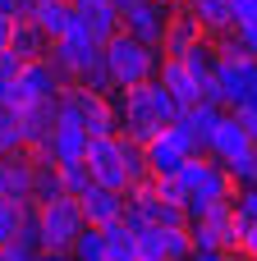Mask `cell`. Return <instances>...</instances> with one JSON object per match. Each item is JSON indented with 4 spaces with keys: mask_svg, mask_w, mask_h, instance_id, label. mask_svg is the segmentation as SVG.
<instances>
[{
    "mask_svg": "<svg viewBox=\"0 0 257 261\" xmlns=\"http://www.w3.org/2000/svg\"><path fill=\"white\" fill-rule=\"evenodd\" d=\"M124 220H129L133 229H147V225H189V206H179V202H166V197L156 193V184L147 179V184L129 188Z\"/></svg>",
    "mask_w": 257,
    "mask_h": 261,
    "instance_id": "8",
    "label": "cell"
},
{
    "mask_svg": "<svg viewBox=\"0 0 257 261\" xmlns=\"http://www.w3.org/2000/svg\"><path fill=\"white\" fill-rule=\"evenodd\" d=\"M235 115H239V124L248 128V138H253V142H257V106H239Z\"/></svg>",
    "mask_w": 257,
    "mask_h": 261,
    "instance_id": "38",
    "label": "cell"
},
{
    "mask_svg": "<svg viewBox=\"0 0 257 261\" xmlns=\"http://www.w3.org/2000/svg\"><path fill=\"white\" fill-rule=\"evenodd\" d=\"M101 50H106V69H110V78H115V92L138 87V83H152V78L161 73V50L147 46V41H138V37H129V32L110 37Z\"/></svg>",
    "mask_w": 257,
    "mask_h": 261,
    "instance_id": "2",
    "label": "cell"
},
{
    "mask_svg": "<svg viewBox=\"0 0 257 261\" xmlns=\"http://www.w3.org/2000/svg\"><path fill=\"white\" fill-rule=\"evenodd\" d=\"M143 261H152V257H143Z\"/></svg>",
    "mask_w": 257,
    "mask_h": 261,
    "instance_id": "45",
    "label": "cell"
},
{
    "mask_svg": "<svg viewBox=\"0 0 257 261\" xmlns=\"http://www.w3.org/2000/svg\"><path fill=\"white\" fill-rule=\"evenodd\" d=\"M179 119L189 124V133L198 138V151L207 156V147H212V138H216V124L225 119V110H221V106H212V101H198V106L179 110Z\"/></svg>",
    "mask_w": 257,
    "mask_h": 261,
    "instance_id": "22",
    "label": "cell"
},
{
    "mask_svg": "<svg viewBox=\"0 0 257 261\" xmlns=\"http://www.w3.org/2000/svg\"><path fill=\"white\" fill-rule=\"evenodd\" d=\"M37 220H41V252H69L78 243V234L87 229V216H83L78 197L41 202L37 206Z\"/></svg>",
    "mask_w": 257,
    "mask_h": 261,
    "instance_id": "6",
    "label": "cell"
},
{
    "mask_svg": "<svg viewBox=\"0 0 257 261\" xmlns=\"http://www.w3.org/2000/svg\"><path fill=\"white\" fill-rule=\"evenodd\" d=\"M14 151H28V142H23V115L14 106H0V156H14Z\"/></svg>",
    "mask_w": 257,
    "mask_h": 261,
    "instance_id": "26",
    "label": "cell"
},
{
    "mask_svg": "<svg viewBox=\"0 0 257 261\" xmlns=\"http://www.w3.org/2000/svg\"><path fill=\"white\" fill-rule=\"evenodd\" d=\"M69 252H74V261H106V234H101L97 225H87Z\"/></svg>",
    "mask_w": 257,
    "mask_h": 261,
    "instance_id": "27",
    "label": "cell"
},
{
    "mask_svg": "<svg viewBox=\"0 0 257 261\" xmlns=\"http://www.w3.org/2000/svg\"><path fill=\"white\" fill-rule=\"evenodd\" d=\"M55 197H69V193H64V179H60V165L46 161V156H37V188H32V202L41 206V202H55Z\"/></svg>",
    "mask_w": 257,
    "mask_h": 261,
    "instance_id": "25",
    "label": "cell"
},
{
    "mask_svg": "<svg viewBox=\"0 0 257 261\" xmlns=\"http://www.w3.org/2000/svg\"><path fill=\"white\" fill-rule=\"evenodd\" d=\"M110 5H120V9H124V5H133V0H110Z\"/></svg>",
    "mask_w": 257,
    "mask_h": 261,
    "instance_id": "43",
    "label": "cell"
},
{
    "mask_svg": "<svg viewBox=\"0 0 257 261\" xmlns=\"http://www.w3.org/2000/svg\"><path fill=\"white\" fill-rule=\"evenodd\" d=\"M32 5H37V0H0V14H5V18H28Z\"/></svg>",
    "mask_w": 257,
    "mask_h": 261,
    "instance_id": "36",
    "label": "cell"
},
{
    "mask_svg": "<svg viewBox=\"0 0 257 261\" xmlns=\"http://www.w3.org/2000/svg\"><path fill=\"white\" fill-rule=\"evenodd\" d=\"M69 83H64V73L51 64V55H41V60H28L23 64V73L14 78V83H5L0 87V106H14V110H28V106H37V101H60V92H64Z\"/></svg>",
    "mask_w": 257,
    "mask_h": 261,
    "instance_id": "5",
    "label": "cell"
},
{
    "mask_svg": "<svg viewBox=\"0 0 257 261\" xmlns=\"http://www.w3.org/2000/svg\"><path fill=\"white\" fill-rule=\"evenodd\" d=\"M161 5H170V9H175V5H184V0H161Z\"/></svg>",
    "mask_w": 257,
    "mask_h": 261,
    "instance_id": "44",
    "label": "cell"
},
{
    "mask_svg": "<svg viewBox=\"0 0 257 261\" xmlns=\"http://www.w3.org/2000/svg\"><path fill=\"white\" fill-rule=\"evenodd\" d=\"M87 142H92V133H87L83 124H74V119H55L51 138H46V147H41L37 156H46V161H55V165L87 161Z\"/></svg>",
    "mask_w": 257,
    "mask_h": 261,
    "instance_id": "13",
    "label": "cell"
},
{
    "mask_svg": "<svg viewBox=\"0 0 257 261\" xmlns=\"http://www.w3.org/2000/svg\"><path fill=\"white\" fill-rule=\"evenodd\" d=\"M161 83H166V92L189 110V106H198L202 101V83H198V73L184 64V60H175V55H161V73H156Z\"/></svg>",
    "mask_w": 257,
    "mask_h": 261,
    "instance_id": "17",
    "label": "cell"
},
{
    "mask_svg": "<svg viewBox=\"0 0 257 261\" xmlns=\"http://www.w3.org/2000/svg\"><path fill=\"white\" fill-rule=\"evenodd\" d=\"M239 252L248 261H257V220L253 225H239Z\"/></svg>",
    "mask_w": 257,
    "mask_h": 261,
    "instance_id": "35",
    "label": "cell"
},
{
    "mask_svg": "<svg viewBox=\"0 0 257 261\" xmlns=\"http://www.w3.org/2000/svg\"><path fill=\"white\" fill-rule=\"evenodd\" d=\"M23 64H28V60H23L14 46H5V50H0V87H5V83H14V78L23 73Z\"/></svg>",
    "mask_w": 257,
    "mask_h": 261,
    "instance_id": "33",
    "label": "cell"
},
{
    "mask_svg": "<svg viewBox=\"0 0 257 261\" xmlns=\"http://www.w3.org/2000/svg\"><path fill=\"white\" fill-rule=\"evenodd\" d=\"M115 110H120V133H124V138H133V142H152L161 128H170V124L179 119L184 106L166 92L161 78H152V83L124 87Z\"/></svg>",
    "mask_w": 257,
    "mask_h": 261,
    "instance_id": "1",
    "label": "cell"
},
{
    "mask_svg": "<svg viewBox=\"0 0 257 261\" xmlns=\"http://www.w3.org/2000/svg\"><path fill=\"white\" fill-rule=\"evenodd\" d=\"M257 142L248 138V128L239 124V115L235 110H225V119L216 124V138H212V147H207V156H216L221 165H235L239 156H253Z\"/></svg>",
    "mask_w": 257,
    "mask_h": 261,
    "instance_id": "14",
    "label": "cell"
},
{
    "mask_svg": "<svg viewBox=\"0 0 257 261\" xmlns=\"http://www.w3.org/2000/svg\"><path fill=\"white\" fill-rule=\"evenodd\" d=\"M184 188H189V225L212 206V202H230L235 197V179L230 170L216 161V156H193L184 170H179Z\"/></svg>",
    "mask_w": 257,
    "mask_h": 261,
    "instance_id": "4",
    "label": "cell"
},
{
    "mask_svg": "<svg viewBox=\"0 0 257 261\" xmlns=\"http://www.w3.org/2000/svg\"><path fill=\"white\" fill-rule=\"evenodd\" d=\"M74 9H78L83 28L92 32V41H101V46L124 32V9L110 5V0H74Z\"/></svg>",
    "mask_w": 257,
    "mask_h": 261,
    "instance_id": "16",
    "label": "cell"
},
{
    "mask_svg": "<svg viewBox=\"0 0 257 261\" xmlns=\"http://www.w3.org/2000/svg\"><path fill=\"white\" fill-rule=\"evenodd\" d=\"M23 60H41V55H51V37L32 23V18H14V41H9Z\"/></svg>",
    "mask_w": 257,
    "mask_h": 261,
    "instance_id": "24",
    "label": "cell"
},
{
    "mask_svg": "<svg viewBox=\"0 0 257 261\" xmlns=\"http://www.w3.org/2000/svg\"><path fill=\"white\" fill-rule=\"evenodd\" d=\"M51 41H60L69 28H74V18H78V9H74V0H37L32 5V14H28Z\"/></svg>",
    "mask_w": 257,
    "mask_h": 261,
    "instance_id": "21",
    "label": "cell"
},
{
    "mask_svg": "<svg viewBox=\"0 0 257 261\" xmlns=\"http://www.w3.org/2000/svg\"><path fill=\"white\" fill-rule=\"evenodd\" d=\"M32 261H74V252H37Z\"/></svg>",
    "mask_w": 257,
    "mask_h": 261,
    "instance_id": "41",
    "label": "cell"
},
{
    "mask_svg": "<svg viewBox=\"0 0 257 261\" xmlns=\"http://www.w3.org/2000/svg\"><path fill=\"white\" fill-rule=\"evenodd\" d=\"M207 32L198 28V18L184 9V5H175V14H170V28H166V41H161V55H175V60H184L198 41H202Z\"/></svg>",
    "mask_w": 257,
    "mask_h": 261,
    "instance_id": "18",
    "label": "cell"
},
{
    "mask_svg": "<svg viewBox=\"0 0 257 261\" xmlns=\"http://www.w3.org/2000/svg\"><path fill=\"white\" fill-rule=\"evenodd\" d=\"M152 184H156V193H161L166 202L189 206V188H184V179H179V174H166V179H152Z\"/></svg>",
    "mask_w": 257,
    "mask_h": 261,
    "instance_id": "32",
    "label": "cell"
},
{
    "mask_svg": "<svg viewBox=\"0 0 257 261\" xmlns=\"http://www.w3.org/2000/svg\"><path fill=\"white\" fill-rule=\"evenodd\" d=\"M87 170H92V179L106 184V188H120V193L133 188V184H129V170H124V142H120V133L87 142Z\"/></svg>",
    "mask_w": 257,
    "mask_h": 261,
    "instance_id": "9",
    "label": "cell"
},
{
    "mask_svg": "<svg viewBox=\"0 0 257 261\" xmlns=\"http://www.w3.org/2000/svg\"><path fill=\"white\" fill-rule=\"evenodd\" d=\"M143 257L152 261H193V229L189 225H147L138 229Z\"/></svg>",
    "mask_w": 257,
    "mask_h": 261,
    "instance_id": "10",
    "label": "cell"
},
{
    "mask_svg": "<svg viewBox=\"0 0 257 261\" xmlns=\"http://www.w3.org/2000/svg\"><path fill=\"white\" fill-rule=\"evenodd\" d=\"M18 115H23V142H28V151H41L46 138H51V128H55V119H60V101H37V106L18 110Z\"/></svg>",
    "mask_w": 257,
    "mask_h": 261,
    "instance_id": "20",
    "label": "cell"
},
{
    "mask_svg": "<svg viewBox=\"0 0 257 261\" xmlns=\"http://www.w3.org/2000/svg\"><path fill=\"white\" fill-rule=\"evenodd\" d=\"M230 170V179H235V188H248V184H257V151L253 156H239L235 165H225Z\"/></svg>",
    "mask_w": 257,
    "mask_h": 261,
    "instance_id": "31",
    "label": "cell"
},
{
    "mask_svg": "<svg viewBox=\"0 0 257 261\" xmlns=\"http://www.w3.org/2000/svg\"><path fill=\"white\" fill-rule=\"evenodd\" d=\"M106 234V261H143V243H138V229L129 220H115L101 229Z\"/></svg>",
    "mask_w": 257,
    "mask_h": 261,
    "instance_id": "23",
    "label": "cell"
},
{
    "mask_svg": "<svg viewBox=\"0 0 257 261\" xmlns=\"http://www.w3.org/2000/svg\"><path fill=\"white\" fill-rule=\"evenodd\" d=\"M60 119L83 124L92 138L120 133V110L110 106V92H92V87H83V83H69V87L60 92Z\"/></svg>",
    "mask_w": 257,
    "mask_h": 261,
    "instance_id": "3",
    "label": "cell"
},
{
    "mask_svg": "<svg viewBox=\"0 0 257 261\" xmlns=\"http://www.w3.org/2000/svg\"><path fill=\"white\" fill-rule=\"evenodd\" d=\"M193 261H230L225 252H193Z\"/></svg>",
    "mask_w": 257,
    "mask_h": 261,
    "instance_id": "42",
    "label": "cell"
},
{
    "mask_svg": "<svg viewBox=\"0 0 257 261\" xmlns=\"http://www.w3.org/2000/svg\"><path fill=\"white\" fill-rule=\"evenodd\" d=\"M235 216H239V225H253L257 220V184L235 188Z\"/></svg>",
    "mask_w": 257,
    "mask_h": 261,
    "instance_id": "30",
    "label": "cell"
},
{
    "mask_svg": "<svg viewBox=\"0 0 257 261\" xmlns=\"http://www.w3.org/2000/svg\"><path fill=\"white\" fill-rule=\"evenodd\" d=\"M23 206H28V202H23ZM23 206L0 197V248H5V243H14V234H18V220H23Z\"/></svg>",
    "mask_w": 257,
    "mask_h": 261,
    "instance_id": "29",
    "label": "cell"
},
{
    "mask_svg": "<svg viewBox=\"0 0 257 261\" xmlns=\"http://www.w3.org/2000/svg\"><path fill=\"white\" fill-rule=\"evenodd\" d=\"M230 5H235V28L257 18V0H230Z\"/></svg>",
    "mask_w": 257,
    "mask_h": 261,
    "instance_id": "37",
    "label": "cell"
},
{
    "mask_svg": "<svg viewBox=\"0 0 257 261\" xmlns=\"http://www.w3.org/2000/svg\"><path fill=\"white\" fill-rule=\"evenodd\" d=\"M37 252H28V248H18V243H5L0 248V261H32Z\"/></svg>",
    "mask_w": 257,
    "mask_h": 261,
    "instance_id": "39",
    "label": "cell"
},
{
    "mask_svg": "<svg viewBox=\"0 0 257 261\" xmlns=\"http://www.w3.org/2000/svg\"><path fill=\"white\" fill-rule=\"evenodd\" d=\"M32 188H37V151L0 156V197L23 206V202H32Z\"/></svg>",
    "mask_w": 257,
    "mask_h": 261,
    "instance_id": "12",
    "label": "cell"
},
{
    "mask_svg": "<svg viewBox=\"0 0 257 261\" xmlns=\"http://www.w3.org/2000/svg\"><path fill=\"white\" fill-rule=\"evenodd\" d=\"M235 41H239V50H248V55L257 60V18H253V23H239V28H235Z\"/></svg>",
    "mask_w": 257,
    "mask_h": 261,
    "instance_id": "34",
    "label": "cell"
},
{
    "mask_svg": "<svg viewBox=\"0 0 257 261\" xmlns=\"http://www.w3.org/2000/svg\"><path fill=\"white\" fill-rule=\"evenodd\" d=\"M184 9L198 18V28L216 41L225 32H235V5L230 0H184Z\"/></svg>",
    "mask_w": 257,
    "mask_h": 261,
    "instance_id": "19",
    "label": "cell"
},
{
    "mask_svg": "<svg viewBox=\"0 0 257 261\" xmlns=\"http://www.w3.org/2000/svg\"><path fill=\"white\" fill-rule=\"evenodd\" d=\"M78 206H83L87 225L106 229V225L124 220V206H129V193H120V188H106V184H92V188H87V193L78 197Z\"/></svg>",
    "mask_w": 257,
    "mask_h": 261,
    "instance_id": "15",
    "label": "cell"
},
{
    "mask_svg": "<svg viewBox=\"0 0 257 261\" xmlns=\"http://www.w3.org/2000/svg\"><path fill=\"white\" fill-rule=\"evenodd\" d=\"M60 179H64V193L69 197H83L97 179H92V170H87V161H69V165H60Z\"/></svg>",
    "mask_w": 257,
    "mask_h": 261,
    "instance_id": "28",
    "label": "cell"
},
{
    "mask_svg": "<svg viewBox=\"0 0 257 261\" xmlns=\"http://www.w3.org/2000/svg\"><path fill=\"white\" fill-rule=\"evenodd\" d=\"M170 14H175V9L161 5V0H133V5H124V32L161 50L166 28H170Z\"/></svg>",
    "mask_w": 257,
    "mask_h": 261,
    "instance_id": "11",
    "label": "cell"
},
{
    "mask_svg": "<svg viewBox=\"0 0 257 261\" xmlns=\"http://www.w3.org/2000/svg\"><path fill=\"white\" fill-rule=\"evenodd\" d=\"M9 41H14V18H5V14H0V50H5Z\"/></svg>",
    "mask_w": 257,
    "mask_h": 261,
    "instance_id": "40",
    "label": "cell"
},
{
    "mask_svg": "<svg viewBox=\"0 0 257 261\" xmlns=\"http://www.w3.org/2000/svg\"><path fill=\"white\" fill-rule=\"evenodd\" d=\"M189 229H193V252H225V248H239L235 197H230V202H212Z\"/></svg>",
    "mask_w": 257,
    "mask_h": 261,
    "instance_id": "7",
    "label": "cell"
}]
</instances>
